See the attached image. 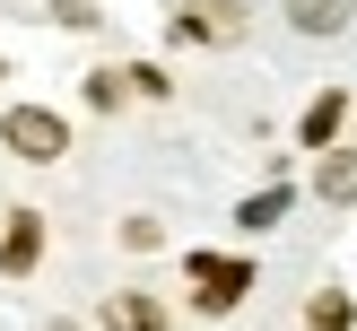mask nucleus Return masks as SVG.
<instances>
[{
	"label": "nucleus",
	"instance_id": "f257e3e1",
	"mask_svg": "<svg viewBox=\"0 0 357 331\" xmlns=\"http://www.w3.org/2000/svg\"><path fill=\"white\" fill-rule=\"evenodd\" d=\"M0 139H9L17 157H35V166H52V157H61V114H44V105H17V114L0 122Z\"/></svg>",
	"mask_w": 357,
	"mask_h": 331
},
{
	"label": "nucleus",
	"instance_id": "f03ea898",
	"mask_svg": "<svg viewBox=\"0 0 357 331\" xmlns=\"http://www.w3.org/2000/svg\"><path fill=\"white\" fill-rule=\"evenodd\" d=\"M35 253H44V218H26V209H17L9 236H0V270H35Z\"/></svg>",
	"mask_w": 357,
	"mask_h": 331
},
{
	"label": "nucleus",
	"instance_id": "7ed1b4c3",
	"mask_svg": "<svg viewBox=\"0 0 357 331\" xmlns=\"http://www.w3.org/2000/svg\"><path fill=\"white\" fill-rule=\"evenodd\" d=\"M192 270H201V279H209V288H201V305H209V314H227V305H236V296H244V288H253V279H244V270H236V261H209V253H201V261H192Z\"/></svg>",
	"mask_w": 357,
	"mask_h": 331
},
{
	"label": "nucleus",
	"instance_id": "20e7f679",
	"mask_svg": "<svg viewBox=\"0 0 357 331\" xmlns=\"http://www.w3.org/2000/svg\"><path fill=\"white\" fill-rule=\"evenodd\" d=\"M349 9H357V0H288V26L296 35H340Z\"/></svg>",
	"mask_w": 357,
	"mask_h": 331
},
{
	"label": "nucleus",
	"instance_id": "39448f33",
	"mask_svg": "<svg viewBox=\"0 0 357 331\" xmlns=\"http://www.w3.org/2000/svg\"><path fill=\"white\" fill-rule=\"evenodd\" d=\"M314 183H323V201H357V148H323Z\"/></svg>",
	"mask_w": 357,
	"mask_h": 331
},
{
	"label": "nucleus",
	"instance_id": "423d86ee",
	"mask_svg": "<svg viewBox=\"0 0 357 331\" xmlns=\"http://www.w3.org/2000/svg\"><path fill=\"white\" fill-rule=\"evenodd\" d=\"M157 323H166L157 296H114V305H105V331H157Z\"/></svg>",
	"mask_w": 357,
	"mask_h": 331
},
{
	"label": "nucleus",
	"instance_id": "0eeeda50",
	"mask_svg": "<svg viewBox=\"0 0 357 331\" xmlns=\"http://www.w3.org/2000/svg\"><path fill=\"white\" fill-rule=\"evenodd\" d=\"M340 114H349V96H323V105H314V114H305V148H331Z\"/></svg>",
	"mask_w": 357,
	"mask_h": 331
},
{
	"label": "nucleus",
	"instance_id": "6e6552de",
	"mask_svg": "<svg viewBox=\"0 0 357 331\" xmlns=\"http://www.w3.org/2000/svg\"><path fill=\"white\" fill-rule=\"evenodd\" d=\"M279 209H288V192H253L244 201V226H279Z\"/></svg>",
	"mask_w": 357,
	"mask_h": 331
},
{
	"label": "nucleus",
	"instance_id": "1a4fd4ad",
	"mask_svg": "<svg viewBox=\"0 0 357 331\" xmlns=\"http://www.w3.org/2000/svg\"><path fill=\"white\" fill-rule=\"evenodd\" d=\"M305 331H349V296H323V305L305 314Z\"/></svg>",
	"mask_w": 357,
	"mask_h": 331
},
{
	"label": "nucleus",
	"instance_id": "9d476101",
	"mask_svg": "<svg viewBox=\"0 0 357 331\" xmlns=\"http://www.w3.org/2000/svg\"><path fill=\"white\" fill-rule=\"evenodd\" d=\"M87 105H96V114H114V105H122V79H114V70H105V79H87Z\"/></svg>",
	"mask_w": 357,
	"mask_h": 331
}]
</instances>
